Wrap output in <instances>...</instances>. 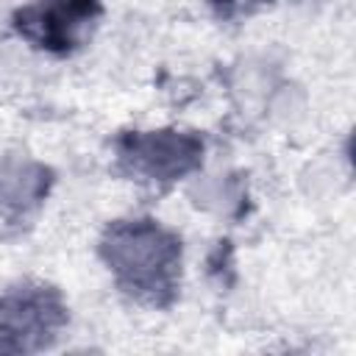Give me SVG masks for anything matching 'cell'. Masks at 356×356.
Returning <instances> with one entry per match:
<instances>
[{"mask_svg": "<svg viewBox=\"0 0 356 356\" xmlns=\"http://www.w3.org/2000/svg\"><path fill=\"white\" fill-rule=\"evenodd\" d=\"M103 256L128 292L159 300L161 292H172L181 242L150 220L120 222L103 239Z\"/></svg>", "mask_w": 356, "mask_h": 356, "instance_id": "6da1fadb", "label": "cell"}, {"mask_svg": "<svg viewBox=\"0 0 356 356\" xmlns=\"http://www.w3.org/2000/svg\"><path fill=\"white\" fill-rule=\"evenodd\" d=\"M100 14V0H36L17 11L14 28L36 47L72 50Z\"/></svg>", "mask_w": 356, "mask_h": 356, "instance_id": "7a4b0ae2", "label": "cell"}, {"mask_svg": "<svg viewBox=\"0 0 356 356\" xmlns=\"http://www.w3.org/2000/svg\"><path fill=\"white\" fill-rule=\"evenodd\" d=\"M61 317V306L47 292H25L0 300V350L39 348Z\"/></svg>", "mask_w": 356, "mask_h": 356, "instance_id": "3957f363", "label": "cell"}, {"mask_svg": "<svg viewBox=\"0 0 356 356\" xmlns=\"http://www.w3.org/2000/svg\"><path fill=\"white\" fill-rule=\"evenodd\" d=\"M125 159L136 170H142L150 178H172L197 164V156L203 153V145L192 136L178 134H147V136H131L128 139Z\"/></svg>", "mask_w": 356, "mask_h": 356, "instance_id": "277c9868", "label": "cell"}, {"mask_svg": "<svg viewBox=\"0 0 356 356\" xmlns=\"http://www.w3.org/2000/svg\"><path fill=\"white\" fill-rule=\"evenodd\" d=\"M44 170H33V175L22 167H6L0 170V206L8 209H25L28 203H36L42 197V189L47 186Z\"/></svg>", "mask_w": 356, "mask_h": 356, "instance_id": "5b68a950", "label": "cell"}]
</instances>
